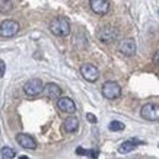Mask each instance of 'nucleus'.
Listing matches in <instances>:
<instances>
[{"instance_id": "nucleus-1", "label": "nucleus", "mask_w": 159, "mask_h": 159, "mask_svg": "<svg viewBox=\"0 0 159 159\" xmlns=\"http://www.w3.org/2000/svg\"><path fill=\"white\" fill-rule=\"evenodd\" d=\"M50 31L56 37H67L70 34V24L66 18H56L50 24Z\"/></svg>"}, {"instance_id": "nucleus-2", "label": "nucleus", "mask_w": 159, "mask_h": 159, "mask_svg": "<svg viewBox=\"0 0 159 159\" xmlns=\"http://www.w3.org/2000/svg\"><path fill=\"white\" fill-rule=\"evenodd\" d=\"M19 32V24L16 20L6 19L0 24V37L3 38H10Z\"/></svg>"}, {"instance_id": "nucleus-3", "label": "nucleus", "mask_w": 159, "mask_h": 159, "mask_svg": "<svg viewBox=\"0 0 159 159\" xmlns=\"http://www.w3.org/2000/svg\"><path fill=\"white\" fill-rule=\"evenodd\" d=\"M102 95L107 99H117L121 95V86L114 80H108L102 85Z\"/></svg>"}, {"instance_id": "nucleus-4", "label": "nucleus", "mask_w": 159, "mask_h": 159, "mask_svg": "<svg viewBox=\"0 0 159 159\" xmlns=\"http://www.w3.org/2000/svg\"><path fill=\"white\" fill-rule=\"evenodd\" d=\"M98 38L102 43H112L118 38V29L111 26V25H107V26H102V28L98 29Z\"/></svg>"}, {"instance_id": "nucleus-5", "label": "nucleus", "mask_w": 159, "mask_h": 159, "mask_svg": "<svg viewBox=\"0 0 159 159\" xmlns=\"http://www.w3.org/2000/svg\"><path fill=\"white\" fill-rule=\"evenodd\" d=\"M142 117L148 121H159V105L156 104H145L140 110Z\"/></svg>"}, {"instance_id": "nucleus-6", "label": "nucleus", "mask_w": 159, "mask_h": 159, "mask_svg": "<svg viewBox=\"0 0 159 159\" xmlns=\"http://www.w3.org/2000/svg\"><path fill=\"white\" fill-rule=\"evenodd\" d=\"M43 88H44V85L41 79H31V80H28V82L25 83L24 91L29 97H37V95H39L43 92Z\"/></svg>"}, {"instance_id": "nucleus-7", "label": "nucleus", "mask_w": 159, "mask_h": 159, "mask_svg": "<svg viewBox=\"0 0 159 159\" xmlns=\"http://www.w3.org/2000/svg\"><path fill=\"white\" fill-rule=\"evenodd\" d=\"M80 75L83 76V79H86L88 82H97L98 77H99V70L91 63H85L80 67Z\"/></svg>"}, {"instance_id": "nucleus-8", "label": "nucleus", "mask_w": 159, "mask_h": 159, "mask_svg": "<svg viewBox=\"0 0 159 159\" xmlns=\"http://www.w3.org/2000/svg\"><path fill=\"white\" fill-rule=\"evenodd\" d=\"M118 50H120V53L124 54V56H133V54H136V50H137L136 41L131 38L123 39V41H120V44H118Z\"/></svg>"}, {"instance_id": "nucleus-9", "label": "nucleus", "mask_w": 159, "mask_h": 159, "mask_svg": "<svg viewBox=\"0 0 159 159\" xmlns=\"http://www.w3.org/2000/svg\"><path fill=\"white\" fill-rule=\"evenodd\" d=\"M91 9L97 15H107L110 12V2L108 0H89Z\"/></svg>"}, {"instance_id": "nucleus-10", "label": "nucleus", "mask_w": 159, "mask_h": 159, "mask_svg": "<svg viewBox=\"0 0 159 159\" xmlns=\"http://www.w3.org/2000/svg\"><path fill=\"white\" fill-rule=\"evenodd\" d=\"M57 107L58 110L63 112H67V114H73L76 111V104L73 102V99L67 97H60L57 101Z\"/></svg>"}, {"instance_id": "nucleus-11", "label": "nucleus", "mask_w": 159, "mask_h": 159, "mask_svg": "<svg viewBox=\"0 0 159 159\" xmlns=\"http://www.w3.org/2000/svg\"><path fill=\"white\" fill-rule=\"evenodd\" d=\"M16 142L19 143V146H22L25 149H31V150L37 149V142H35V139L32 136H29V134L19 133V134L16 136Z\"/></svg>"}, {"instance_id": "nucleus-12", "label": "nucleus", "mask_w": 159, "mask_h": 159, "mask_svg": "<svg viewBox=\"0 0 159 159\" xmlns=\"http://www.w3.org/2000/svg\"><path fill=\"white\" fill-rule=\"evenodd\" d=\"M43 92L47 98L58 99L60 95H61V88L58 86V85H56V83H47V85L43 88Z\"/></svg>"}, {"instance_id": "nucleus-13", "label": "nucleus", "mask_w": 159, "mask_h": 159, "mask_svg": "<svg viewBox=\"0 0 159 159\" xmlns=\"http://www.w3.org/2000/svg\"><path fill=\"white\" fill-rule=\"evenodd\" d=\"M140 143H142L140 140H134V139L125 140V142H123V143L120 145V148H118V153H123V155L130 153V152H133Z\"/></svg>"}, {"instance_id": "nucleus-14", "label": "nucleus", "mask_w": 159, "mask_h": 159, "mask_svg": "<svg viewBox=\"0 0 159 159\" xmlns=\"http://www.w3.org/2000/svg\"><path fill=\"white\" fill-rule=\"evenodd\" d=\"M63 129H64V131H67V133H75L79 129V120H77L76 117H69L63 123Z\"/></svg>"}, {"instance_id": "nucleus-15", "label": "nucleus", "mask_w": 159, "mask_h": 159, "mask_svg": "<svg viewBox=\"0 0 159 159\" xmlns=\"http://www.w3.org/2000/svg\"><path fill=\"white\" fill-rule=\"evenodd\" d=\"M13 9V5L10 0H0V13H9Z\"/></svg>"}, {"instance_id": "nucleus-16", "label": "nucleus", "mask_w": 159, "mask_h": 159, "mask_svg": "<svg viewBox=\"0 0 159 159\" xmlns=\"http://www.w3.org/2000/svg\"><path fill=\"white\" fill-rule=\"evenodd\" d=\"M15 155H16L15 150L7 148V146H5L3 149L0 150V158L2 159H12V158H15Z\"/></svg>"}, {"instance_id": "nucleus-17", "label": "nucleus", "mask_w": 159, "mask_h": 159, "mask_svg": "<svg viewBox=\"0 0 159 159\" xmlns=\"http://www.w3.org/2000/svg\"><path fill=\"white\" fill-rule=\"evenodd\" d=\"M76 153L77 155H86L89 158H98L99 152H98V150H85V149H82V148H77Z\"/></svg>"}, {"instance_id": "nucleus-18", "label": "nucleus", "mask_w": 159, "mask_h": 159, "mask_svg": "<svg viewBox=\"0 0 159 159\" xmlns=\"http://www.w3.org/2000/svg\"><path fill=\"white\" fill-rule=\"evenodd\" d=\"M108 129H110L111 131H121V130H124V124L120 123V121H111L110 125H108Z\"/></svg>"}, {"instance_id": "nucleus-19", "label": "nucleus", "mask_w": 159, "mask_h": 159, "mask_svg": "<svg viewBox=\"0 0 159 159\" xmlns=\"http://www.w3.org/2000/svg\"><path fill=\"white\" fill-rule=\"evenodd\" d=\"M5 72H6V64H5V61H3V60L0 58V79L3 77Z\"/></svg>"}, {"instance_id": "nucleus-20", "label": "nucleus", "mask_w": 159, "mask_h": 159, "mask_svg": "<svg viewBox=\"0 0 159 159\" xmlns=\"http://www.w3.org/2000/svg\"><path fill=\"white\" fill-rule=\"evenodd\" d=\"M86 118L91 121L92 124H95V123H97V117L93 116V114H91V112H89V114H86Z\"/></svg>"}, {"instance_id": "nucleus-21", "label": "nucleus", "mask_w": 159, "mask_h": 159, "mask_svg": "<svg viewBox=\"0 0 159 159\" xmlns=\"http://www.w3.org/2000/svg\"><path fill=\"white\" fill-rule=\"evenodd\" d=\"M153 61L156 63V64H159V50L155 53V56H153Z\"/></svg>"}, {"instance_id": "nucleus-22", "label": "nucleus", "mask_w": 159, "mask_h": 159, "mask_svg": "<svg viewBox=\"0 0 159 159\" xmlns=\"http://www.w3.org/2000/svg\"><path fill=\"white\" fill-rule=\"evenodd\" d=\"M18 159H29V158H28V156H25V155H24V156H19V158H18Z\"/></svg>"}, {"instance_id": "nucleus-23", "label": "nucleus", "mask_w": 159, "mask_h": 159, "mask_svg": "<svg viewBox=\"0 0 159 159\" xmlns=\"http://www.w3.org/2000/svg\"><path fill=\"white\" fill-rule=\"evenodd\" d=\"M158 15H159V10H158Z\"/></svg>"}, {"instance_id": "nucleus-24", "label": "nucleus", "mask_w": 159, "mask_h": 159, "mask_svg": "<svg viewBox=\"0 0 159 159\" xmlns=\"http://www.w3.org/2000/svg\"><path fill=\"white\" fill-rule=\"evenodd\" d=\"M158 148H159V145H158Z\"/></svg>"}]
</instances>
